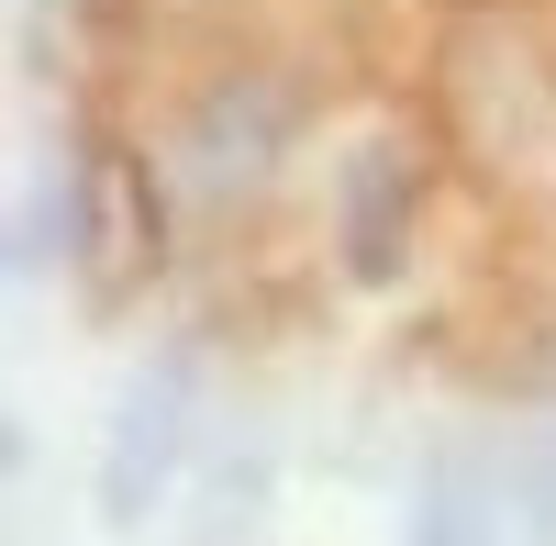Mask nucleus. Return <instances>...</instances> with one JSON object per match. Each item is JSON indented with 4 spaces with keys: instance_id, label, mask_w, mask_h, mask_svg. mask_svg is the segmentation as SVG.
I'll use <instances>...</instances> for the list:
<instances>
[{
    "instance_id": "obj_1",
    "label": "nucleus",
    "mask_w": 556,
    "mask_h": 546,
    "mask_svg": "<svg viewBox=\"0 0 556 546\" xmlns=\"http://www.w3.org/2000/svg\"><path fill=\"white\" fill-rule=\"evenodd\" d=\"M167 435H178V369H167L156 390H134V413H123V435H112V469H101L112 513H146V491L167 480Z\"/></svg>"
}]
</instances>
